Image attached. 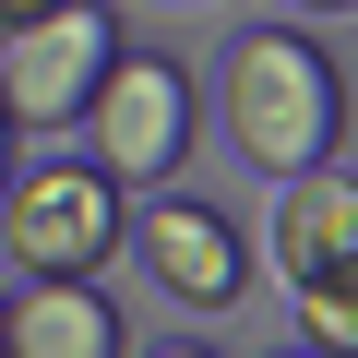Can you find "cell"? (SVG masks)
Listing matches in <instances>:
<instances>
[{"label": "cell", "instance_id": "6da1fadb", "mask_svg": "<svg viewBox=\"0 0 358 358\" xmlns=\"http://www.w3.org/2000/svg\"><path fill=\"white\" fill-rule=\"evenodd\" d=\"M215 108H227V143H239L263 179H310V167H334V143H346V72H334L322 36H299V24L239 36Z\"/></svg>", "mask_w": 358, "mask_h": 358}, {"label": "cell", "instance_id": "7a4b0ae2", "mask_svg": "<svg viewBox=\"0 0 358 358\" xmlns=\"http://www.w3.org/2000/svg\"><path fill=\"white\" fill-rule=\"evenodd\" d=\"M179 155H192V72L155 48H120L84 96V167L108 192H167Z\"/></svg>", "mask_w": 358, "mask_h": 358}, {"label": "cell", "instance_id": "3957f363", "mask_svg": "<svg viewBox=\"0 0 358 358\" xmlns=\"http://www.w3.org/2000/svg\"><path fill=\"white\" fill-rule=\"evenodd\" d=\"M131 227V192H108V179L84 155H13V179H0V251H13L24 275H96Z\"/></svg>", "mask_w": 358, "mask_h": 358}, {"label": "cell", "instance_id": "277c9868", "mask_svg": "<svg viewBox=\"0 0 358 358\" xmlns=\"http://www.w3.org/2000/svg\"><path fill=\"white\" fill-rule=\"evenodd\" d=\"M108 60H120L108 0H60V13L13 24V36H0V120H13V131H72Z\"/></svg>", "mask_w": 358, "mask_h": 358}, {"label": "cell", "instance_id": "5b68a950", "mask_svg": "<svg viewBox=\"0 0 358 358\" xmlns=\"http://www.w3.org/2000/svg\"><path fill=\"white\" fill-rule=\"evenodd\" d=\"M120 239H143V275H155L179 310H239V287H251V251H239V227H227L215 203L155 192V215L120 227Z\"/></svg>", "mask_w": 358, "mask_h": 358}, {"label": "cell", "instance_id": "8992f818", "mask_svg": "<svg viewBox=\"0 0 358 358\" xmlns=\"http://www.w3.org/2000/svg\"><path fill=\"white\" fill-rule=\"evenodd\" d=\"M0 358H131V346L96 275H36L24 299H0Z\"/></svg>", "mask_w": 358, "mask_h": 358}, {"label": "cell", "instance_id": "52a82bcc", "mask_svg": "<svg viewBox=\"0 0 358 358\" xmlns=\"http://www.w3.org/2000/svg\"><path fill=\"white\" fill-rule=\"evenodd\" d=\"M275 263H287V287H310V275H346V263H358V179H334V167L287 179Z\"/></svg>", "mask_w": 358, "mask_h": 358}, {"label": "cell", "instance_id": "ba28073f", "mask_svg": "<svg viewBox=\"0 0 358 358\" xmlns=\"http://www.w3.org/2000/svg\"><path fill=\"white\" fill-rule=\"evenodd\" d=\"M299 299V346L310 358H358V299H346V275H310V287H287Z\"/></svg>", "mask_w": 358, "mask_h": 358}, {"label": "cell", "instance_id": "9c48e42d", "mask_svg": "<svg viewBox=\"0 0 358 358\" xmlns=\"http://www.w3.org/2000/svg\"><path fill=\"white\" fill-rule=\"evenodd\" d=\"M36 13H60V0H0V36H13V24H36Z\"/></svg>", "mask_w": 358, "mask_h": 358}, {"label": "cell", "instance_id": "30bf717a", "mask_svg": "<svg viewBox=\"0 0 358 358\" xmlns=\"http://www.w3.org/2000/svg\"><path fill=\"white\" fill-rule=\"evenodd\" d=\"M13 143H24V131H13V120H0V179H13Z\"/></svg>", "mask_w": 358, "mask_h": 358}, {"label": "cell", "instance_id": "8fae6325", "mask_svg": "<svg viewBox=\"0 0 358 358\" xmlns=\"http://www.w3.org/2000/svg\"><path fill=\"white\" fill-rule=\"evenodd\" d=\"M155 358H215V346H155Z\"/></svg>", "mask_w": 358, "mask_h": 358}, {"label": "cell", "instance_id": "7c38bea8", "mask_svg": "<svg viewBox=\"0 0 358 358\" xmlns=\"http://www.w3.org/2000/svg\"><path fill=\"white\" fill-rule=\"evenodd\" d=\"M299 13H346V0H299Z\"/></svg>", "mask_w": 358, "mask_h": 358}, {"label": "cell", "instance_id": "4fadbf2b", "mask_svg": "<svg viewBox=\"0 0 358 358\" xmlns=\"http://www.w3.org/2000/svg\"><path fill=\"white\" fill-rule=\"evenodd\" d=\"M287 358H310V346H287Z\"/></svg>", "mask_w": 358, "mask_h": 358}]
</instances>
